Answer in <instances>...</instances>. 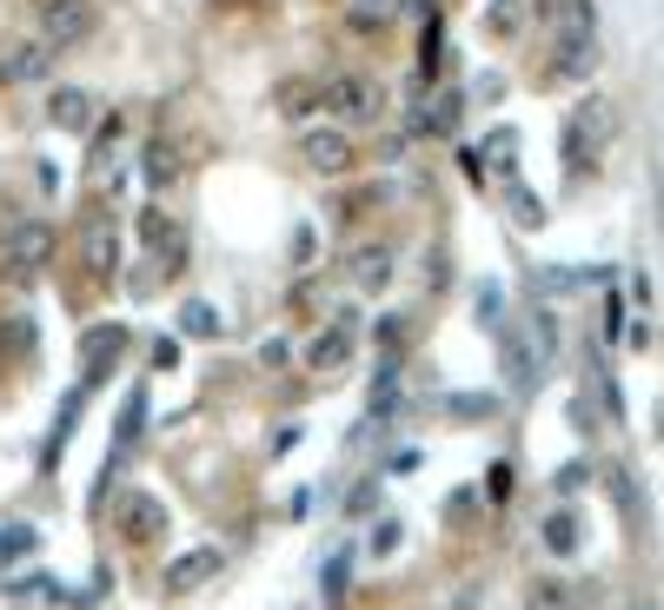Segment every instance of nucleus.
I'll return each instance as SVG.
<instances>
[{"mask_svg": "<svg viewBox=\"0 0 664 610\" xmlns=\"http://www.w3.org/2000/svg\"><path fill=\"white\" fill-rule=\"evenodd\" d=\"M114 525H120L133 545H153V538L166 531V504L146 498V491H120V498H114Z\"/></svg>", "mask_w": 664, "mask_h": 610, "instance_id": "6", "label": "nucleus"}, {"mask_svg": "<svg viewBox=\"0 0 664 610\" xmlns=\"http://www.w3.org/2000/svg\"><path fill=\"white\" fill-rule=\"evenodd\" d=\"M54 252H60V232H54L47 219H14L8 239H0V266H14V273H47Z\"/></svg>", "mask_w": 664, "mask_h": 610, "instance_id": "2", "label": "nucleus"}, {"mask_svg": "<svg viewBox=\"0 0 664 610\" xmlns=\"http://www.w3.org/2000/svg\"><path fill=\"white\" fill-rule=\"evenodd\" d=\"M525 610H578V603H571V584L565 577H538L532 597H525Z\"/></svg>", "mask_w": 664, "mask_h": 610, "instance_id": "14", "label": "nucleus"}, {"mask_svg": "<svg viewBox=\"0 0 664 610\" xmlns=\"http://www.w3.org/2000/svg\"><path fill=\"white\" fill-rule=\"evenodd\" d=\"M47 53H54L47 40H40V47H14V60H0V80H8V86H14V80H40V73H47Z\"/></svg>", "mask_w": 664, "mask_h": 610, "instance_id": "13", "label": "nucleus"}, {"mask_svg": "<svg viewBox=\"0 0 664 610\" xmlns=\"http://www.w3.org/2000/svg\"><path fill=\"white\" fill-rule=\"evenodd\" d=\"M319 107H332V113L353 120V127H372V120L386 113V86L366 80V73H332V80L319 86Z\"/></svg>", "mask_w": 664, "mask_h": 610, "instance_id": "1", "label": "nucleus"}, {"mask_svg": "<svg viewBox=\"0 0 664 610\" xmlns=\"http://www.w3.org/2000/svg\"><path fill=\"white\" fill-rule=\"evenodd\" d=\"M80 273H87L94 286H107L114 273H120V226L107 219V213H87V219H80Z\"/></svg>", "mask_w": 664, "mask_h": 610, "instance_id": "3", "label": "nucleus"}, {"mask_svg": "<svg viewBox=\"0 0 664 610\" xmlns=\"http://www.w3.org/2000/svg\"><path fill=\"white\" fill-rule=\"evenodd\" d=\"M657 439H664V411H657Z\"/></svg>", "mask_w": 664, "mask_h": 610, "instance_id": "22", "label": "nucleus"}, {"mask_svg": "<svg viewBox=\"0 0 664 610\" xmlns=\"http://www.w3.org/2000/svg\"><path fill=\"white\" fill-rule=\"evenodd\" d=\"M545 545H552L558 558L578 551V517H571V511H552V517H545Z\"/></svg>", "mask_w": 664, "mask_h": 610, "instance_id": "16", "label": "nucleus"}, {"mask_svg": "<svg viewBox=\"0 0 664 610\" xmlns=\"http://www.w3.org/2000/svg\"><path fill=\"white\" fill-rule=\"evenodd\" d=\"M180 319H187V332H193V338H213V332H220V319H213V306H187Z\"/></svg>", "mask_w": 664, "mask_h": 610, "instance_id": "19", "label": "nucleus"}, {"mask_svg": "<svg viewBox=\"0 0 664 610\" xmlns=\"http://www.w3.org/2000/svg\"><path fill=\"white\" fill-rule=\"evenodd\" d=\"M386 21H392L386 0H359V8L346 14V27H353V34H372V27H386Z\"/></svg>", "mask_w": 664, "mask_h": 610, "instance_id": "17", "label": "nucleus"}, {"mask_svg": "<svg viewBox=\"0 0 664 610\" xmlns=\"http://www.w3.org/2000/svg\"><path fill=\"white\" fill-rule=\"evenodd\" d=\"M120 352H127V325H94L87 345H80V385L94 392V385L120 366Z\"/></svg>", "mask_w": 664, "mask_h": 610, "instance_id": "7", "label": "nucleus"}, {"mask_svg": "<svg viewBox=\"0 0 664 610\" xmlns=\"http://www.w3.org/2000/svg\"><path fill=\"white\" fill-rule=\"evenodd\" d=\"M47 120H54L60 133H94V127H100V100L80 94V86H60V94L47 100Z\"/></svg>", "mask_w": 664, "mask_h": 610, "instance_id": "9", "label": "nucleus"}, {"mask_svg": "<svg viewBox=\"0 0 664 610\" xmlns=\"http://www.w3.org/2000/svg\"><path fill=\"white\" fill-rule=\"evenodd\" d=\"M206 577H220V551H187V558H174V564H166V590H200Z\"/></svg>", "mask_w": 664, "mask_h": 610, "instance_id": "10", "label": "nucleus"}, {"mask_svg": "<svg viewBox=\"0 0 664 610\" xmlns=\"http://www.w3.org/2000/svg\"><path fill=\"white\" fill-rule=\"evenodd\" d=\"M491 34H519V0H498L491 8Z\"/></svg>", "mask_w": 664, "mask_h": 610, "instance_id": "20", "label": "nucleus"}, {"mask_svg": "<svg viewBox=\"0 0 664 610\" xmlns=\"http://www.w3.org/2000/svg\"><path fill=\"white\" fill-rule=\"evenodd\" d=\"M14 338H27V325H8V319H0V372H8V345Z\"/></svg>", "mask_w": 664, "mask_h": 610, "instance_id": "21", "label": "nucleus"}, {"mask_svg": "<svg viewBox=\"0 0 664 610\" xmlns=\"http://www.w3.org/2000/svg\"><path fill=\"white\" fill-rule=\"evenodd\" d=\"M392 279V246H359L353 252V286L359 292H379Z\"/></svg>", "mask_w": 664, "mask_h": 610, "instance_id": "12", "label": "nucleus"}, {"mask_svg": "<svg viewBox=\"0 0 664 610\" xmlns=\"http://www.w3.org/2000/svg\"><path fill=\"white\" fill-rule=\"evenodd\" d=\"M306 359H312V372H340V366L353 359V325L340 319V325H332V332H319Z\"/></svg>", "mask_w": 664, "mask_h": 610, "instance_id": "11", "label": "nucleus"}, {"mask_svg": "<svg viewBox=\"0 0 664 610\" xmlns=\"http://www.w3.org/2000/svg\"><path fill=\"white\" fill-rule=\"evenodd\" d=\"M273 100H280L286 120H299V113H312L306 100H319V86H312V80H280V94H273Z\"/></svg>", "mask_w": 664, "mask_h": 610, "instance_id": "15", "label": "nucleus"}, {"mask_svg": "<svg viewBox=\"0 0 664 610\" xmlns=\"http://www.w3.org/2000/svg\"><path fill=\"white\" fill-rule=\"evenodd\" d=\"M512 219H519V226H545V206L519 187V193H512Z\"/></svg>", "mask_w": 664, "mask_h": 610, "instance_id": "18", "label": "nucleus"}, {"mask_svg": "<svg viewBox=\"0 0 664 610\" xmlns=\"http://www.w3.org/2000/svg\"><path fill=\"white\" fill-rule=\"evenodd\" d=\"M605 140H612V107H605V100H585V107L571 113V127H565V159H571V172H585Z\"/></svg>", "mask_w": 664, "mask_h": 610, "instance_id": "5", "label": "nucleus"}, {"mask_svg": "<svg viewBox=\"0 0 664 610\" xmlns=\"http://www.w3.org/2000/svg\"><path fill=\"white\" fill-rule=\"evenodd\" d=\"M299 153H306V166H312V172H325V180H346V172H353V140H346L340 127L306 133V140H299Z\"/></svg>", "mask_w": 664, "mask_h": 610, "instance_id": "8", "label": "nucleus"}, {"mask_svg": "<svg viewBox=\"0 0 664 610\" xmlns=\"http://www.w3.org/2000/svg\"><path fill=\"white\" fill-rule=\"evenodd\" d=\"M100 27V14H94V0H40V40L47 47H80V40H87Z\"/></svg>", "mask_w": 664, "mask_h": 610, "instance_id": "4", "label": "nucleus"}]
</instances>
